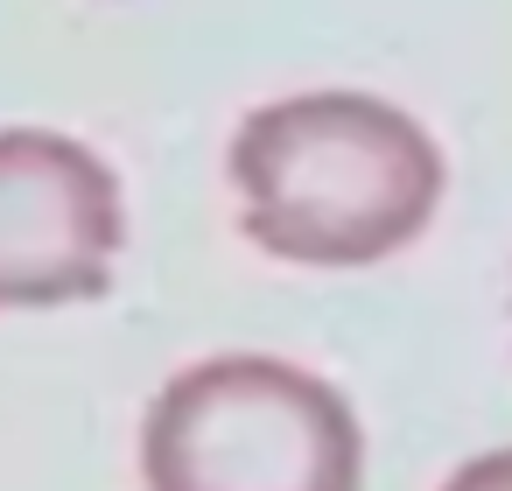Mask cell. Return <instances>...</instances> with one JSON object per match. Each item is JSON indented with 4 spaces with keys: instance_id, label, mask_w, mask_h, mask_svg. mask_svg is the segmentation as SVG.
Listing matches in <instances>:
<instances>
[{
    "instance_id": "6da1fadb",
    "label": "cell",
    "mask_w": 512,
    "mask_h": 491,
    "mask_svg": "<svg viewBox=\"0 0 512 491\" xmlns=\"http://www.w3.org/2000/svg\"><path fill=\"white\" fill-rule=\"evenodd\" d=\"M246 239L295 267H372L414 246L442 197L428 127L372 92H295L232 134Z\"/></svg>"
},
{
    "instance_id": "7a4b0ae2",
    "label": "cell",
    "mask_w": 512,
    "mask_h": 491,
    "mask_svg": "<svg viewBox=\"0 0 512 491\" xmlns=\"http://www.w3.org/2000/svg\"><path fill=\"white\" fill-rule=\"evenodd\" d=\"M141 477L148 491H358L365 435L330 379L225 351L155 393Z\"/></svg>"
},
{
    "instance_id": "3957f363",
    "label": "cell",
    "mask_w": 512,
    "mask_h": 491,
    "mask_svg": "<svg viewBox=\"0 0 512 491\" xmlns=\"http://www.w3.org/2000/svg\"><path fill=\"white\" fill-rule=\"evenodd\" d=\"M120 176L71 134L0 127V309H64L113 288Z\"/></svg>"
},
{
    "instance_id": "277c9868",
    "label": "cell",
    "mask_w": 512,
    "mask_h": 491,
    "mask_svg": "<svg viewBox=\"0 0 512 491\" xmlns=\"http://www.w3.org/2000/svg\"><path fill=\"white\" fill-rule=\"evenodd\" d=\"M442 491H512V449H491V456H470Z\"/></svg>"
}]
</instances>
